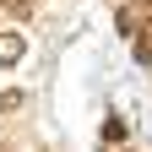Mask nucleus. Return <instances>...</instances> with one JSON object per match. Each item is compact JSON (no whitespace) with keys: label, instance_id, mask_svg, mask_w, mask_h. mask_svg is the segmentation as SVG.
Wrapping results in <instances>:
<instances>
[{"label":"nucleus","instance_id":"obj_3","mask_svg":"<svg viewBox=\"0 0 152 152\" xmlns=\"http://www.w3.org/2000/svg\"><path fill=\"white\" fill-rule=\"evenodd\" d=\"M136 60H141V65H152V27L136 38Z\"/></svg>","mask_w":152,"mask_h":152},{"label":"nucleus","instance_id":"obj_1","mask_svg":"<svg viewBox=\"0 0 152 152\" xmlns=\"http://www.w3.org/2000/svg\"><path fill=\"white\" fill-rule=\"evenodd\" d=\"M114 27H120L130 44H136V38L152 27V0H125V6H120V16H114Z\"/></svg>","mask_w":152,"mask_h":152},{"label":"nucleus","instance_id":"obj_2","mask_svg":"<svg viewBox=\"0 0 152 152\" xmlns=\"http://www.w3.org/2000/svg\"><path fill=\"white\" fill-rule=\"evenodd\" d=\"M11 60H22V38L0 33V65H11Z\"/></svg>","mask_w":152,"mask_h":152},{"label":"nucleus","instance_id":"obj_4","mask_svg":"<svg viewBox=\"0 0 152 152\" xmlns=\"http://www.w3.org/2000/svg\"><path fill=\"white\" fill-rule=\"evenodd\" d=\"M6 11H16V16H22V11H33V0H6Z\"/></svg>","mask_w":152,"mask_h":152}]
</instances>
